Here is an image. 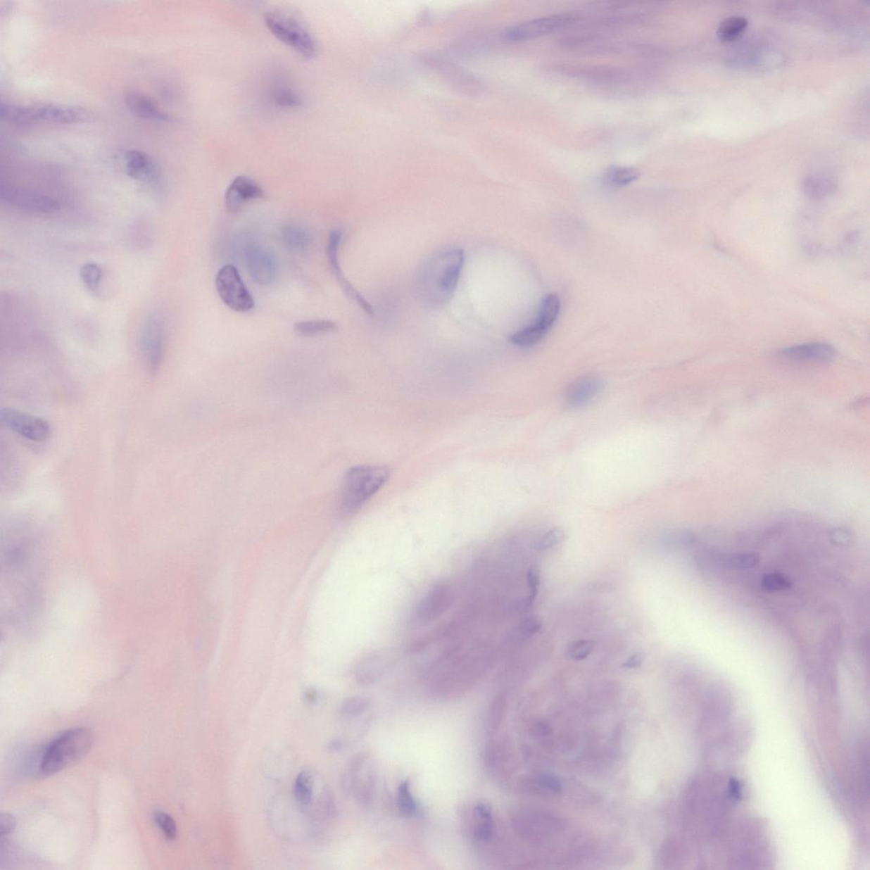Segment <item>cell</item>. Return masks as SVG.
Segmentation results:
<instances>
[{
    "label": "cell",
    "mask_w": 870,
    "mask_h": 870,
    "mask_svg": "<svg viewBox=\"0 0 870 870\" xmlns=\"http://www.w3.org/2000/svg\"><path fill=\"white\" fill-rule=\"evenodd\" d=\"M803 189L808 198L821 200L835 191L836 184L831 179L824 176H811L804 182Z\"/></svg>",
    "instance_id": "obj_24"
},
{
    "label": "cell",
    "mask_w": 870,
    "mask_h": 870,
    "mask_svg": "<svg viewBox=\"0 0 870 870\" xmlns=\"http://www.w3.org/2000/svg\"><path fill=\"white\" fill-rule=\"evenodd\" d=\"M560 312V301L556 294H548L541 303V309L535 325L548 332L556 322Z\"/></svg>",
    "instance_id": "obj_23"
},
{
    "label": "cell",
    "mask_w": 870,
    "mask_h": 870,
    "mask_svg": "<svg viewBox=\"0 0 870 870\" xmlns=\"http://www.w3.org/2000/svg\"><path fill=\"white\" fill-rule=\"evenodd\" d=\"M15 828V820L13 816L9 814H2L0 817V836L2 839L6 836H10L14 831Z\"/></svg>",
    "instance_id": "obj_41"
},
{
    "label": "cell",
    "mask_w": 870,
    "mask_h": 870,
    "mask_svg": "<svg viewBox=\"0 0 870 870\" xmlns=\"http://www.w3.org/2000/svg\"><path fill=\"white\" fill-rule=\"evenodd\" d=\"M338 328L334 322L330 320H318V321H305L294 324L295 334L303 338L326 334L334 332Z\"/></svg>",
    "instance_id": "obj_26"
},
{
    "label": "cell",
    "mask_w": 870,
    "mask_h": 870,
    "mask_svg": "<svg viewBox=\"0 0 870 870\" xmlns=\"http://www.w3.org/2000/svg\"><path fill=\"white\" fill-rule=\"evenodd\" d=\"M595 648V643L593 640L582 639L578 641L570 643L568 650L567 655L569 658L573 660H581L588 657L592 654Z\"/></svg>",
    "instance_id": "obj_34"
},
{
    "label": "cell",
    "mask_w": 870,
    "mask_h": 870,
    "mask_svg": "<svg viewBox=\"0 0 870 870\" xmlns=\"http://www.w3.org/2000/svg\"><path fill=\"white\" fill-rule=\"evenodd\" d=\"M215 285L221 301L229 309L241 313L253 309L254 301L252 295L244 285L235 266H223L217 274Z\"/></svg>",
    "instance_id": "obj_7"
},
{
    "label": "cell",
    "mask_w": 870,
    "mask_h": 870,
    "mask_svg": "<svg viewBox=\"0 0 870 870\" xmlns=\"http://www.w3.org/2000/svg\"><path fill=\"white\" fill-rule=\"evenodd\" d=\"M245 264L252 280L258 285H269L277 276V264L272 253L257 244L244 251Z\"/></svg>",
    "instance_id": "obj_14"
},
{
    "label": "cell",
    "mask_w": 870,
    "mask_h": 870,
    "mask_svg": "<svg viewBox=\"0 0 870 870\" xmlns=\"http://www.w3.org/2000/svg\"><path fill=\"white\" fill-rule=\"evenodd\" d=\"M342 748H343L342 741L334 740L330 743L329 749L332 750V752H338V750H341Z\"/></svg>",
    "instance_id": "obj_44"
},
{
    "label": "cell",
    "mask_w": 870,
    "mask_h": 870,
    "mask_svg": "<svg viewBox=\"0 0 870 870\" xmlns=\"http://www.w3.org/2000/svg\"><path fill=\"white\" fill-rule=\"evenodd\" d=\"M391 476L387 467L355 466L344 475L339 495V508L343 514L353 515L379 492Z\"/></svg>",
    "instance_id": "obj_2"
},
{
    "label": "cell",
    "mask_w": 870,
    "mask_h": 870,
    "mask_svg": "<svg viewBox=\"0 0 870 870\" xmlns=\"http://www.w3.org/2000/svg\"><path fill=\"white\" fill-rule=\"evenodd\" d=\"M371 701L367 698L354 696L348 698L341 705L340 712L346 717H357L362 715L370 707Z\"/></svg>",
    "instance_id": "obj_33"
},
{
    "label": "cell",
    "mask_w": 870,
    "mask_h": 870,
    "mask_svg": "<svg viewBox=\"0 0 870 870\" xmlns=\"http://www.w3.org/2000/svg\"><path fill=\"white\" fill-rule=\"evenodd\" d=\"M314 779L309 771L298 774L294 786L295 799L303 806L309 805L313 799Z\"/></svg>",
    "instance_id": "obj_29"
},
{
    "label": "cell",
    "mask_w": 870,
    "mask_h": 870,
    "mask_svg": "<svg viewBox=\"0 0 870 870\" xmlns=\"http://www.w3.org/2000/svg\"><path fill=\"white\" fill-rule=\"evenodd\" d=\"M640 172L633 167L615 166L610 168L605 178L614 187H624L639 178Z\"/></svg>",
    "instance_id": "obj_31"
},
{
    "label": "cell",
    "mask_w": 870,
    "mask_h": 870,
    "mask_svg": "<svg viewBox=\"0 0 870 870\" xmlns=\"http://www.w3.org/2000/svg\"><path fill=\"white\" fill-rule=\"evenodd\" d=\"M93 740L92 732L85 728L72 729L61 733L45 750L40 770L44 775L59 773L85 756L92 748Z\"/></svg>",
    "instance_id": "obj_4"
},
{
    "label": "cell",
    "mask_w": 870,
    "mask_h": 870,
    "mask_svg": "<svg viewBox=\"0 0 870 870\" xmlns=\"http://www.w3.org/2000/svg\"><path fill=\"white\" fill-rule=\"evenodd\" d=\"M576 20L572 14H556L543 16L517 24L504 32L508 41H525L539 38L560 27L569 25Z\"/></svg>",
    "instance_id": "obj_12"
},
{
    "label": "cell",
    "mask_w": 870,
    "mask_h": 870,
    "mask_svg": "<svg viewBox=\"0 0 870 870\" xmlns=\"http://www.w3.org/2000/svg\"><path fill=\"white\" fill-rule=\"evenodd\" d=\"M282 240L287 248L296 253L305 251L311 243L310 234L305 229L295 225H289L283 228Z\"/></svg>",
    "instance_id": "obj_22"
},
{
    "label": "cell",
    "mask_w": 870,
    "mask_h": 870,
    "mask_svg": "<svg viewBox=\"0 0 870 870\" xmlns=\"http://www.w3.org/2000/svg\"><path fill=\"white\" fill-rule=\"evenodd\" d=\"M272 101L281 108H297L303 103L301 94L289 86L278 84L272 92Z\"/></svg>",
    "instance_id": "obj_30"
},
{
    "label": "cell",
    "mask_w": 870,
    "mask_h": 870,
    "mask_svg": "<svg viewBox=\"0 0 870 870\" xmlns=\"http://www.w3.org/2000/svg\"><path fill=\"white\" fill-rule=\"evenodd\" d=\"M264 196L265 191L260 184L248 176L240 175L232 180L225 191V204L229 213H237L246 204Z\"/></svg>",
    "instance_id": "obj_15"
},
{
    "label": "cell",
    "mask_w": 870,
    "mask_h": 870,
    "mask_svg": "<svg viewBox=\"0 0 870 870\" xmlns=\"http://www.w3.org/2000/svg\"><path fill=\"white\" fill-rule=\"evenodd\" d=\"M139 348L147 372L155 375L161 367L165 350V327L158 315H150L144 322Z\"/></svg>",
    "instance_id": "obj_8"
},
{
    "label": "cell",
    "mask_w": 870,
    "mask_h": 870,
    "mask_svg": "<svg viewBox=\"0 0 870 870\" xmlns=\"http://www.w3.org/2000/svg\"><path fill=\"white\" fill-rule=\"evenodd\" d=\"M730 567L738 569H752L759 563V557L755 554H738L728 560Z\"/></svg>",
    "instance_id": "obj_38"
},
{
    "label": "cell",
    "mask_w": 870,
    "mask_h": 870,
    "mask_svg": "<svg viewBox=\"0 0 870 870\" xmlns=\"http://www.w3.org/2000/svg\"><path fill=\"white\" fill-rule=\"evenodd\" d=\"M125 103L135 116L153 122H167L173 118L159 108L150 97L142 93L130 92L125 94Z\"/></svg>",
    "instance_id": "obj_19"
},
{
    "label": "cell",
    "mask_w": 870,
    "mask_h": 870,
    "mask_svg": "<svg viewBox=\"0 0 870 870\" xmlns=\"http://www.w3.org/2000/svg\"><path fill=\"white\" fill-rule=\"evenodd\" d=\"M154 819L156 823H157L168 840H175L176 838V836H177V826H176L175 819L170 815L165 814V812H156Z\"/></svg>",
    "instance_id": "obj_37"
},
{
    "label": "cell",
    "mask_w": 870,
    "mask_h": 870,
    "mask_svg": "<svg viewBox=\"0 0 870 870\" xmlns=\"http://www.w3.org/2000/svg\"><path fill=\"white\" fill-rule=\"evenodd\" d=\"M565 533L563 529L553 528L546 533L541 537L536 543V548L539 551H546V550L551 549L557 544H560L565 539Z\"/></svg>",
    "instance_id": "obj_35"
},
{
    "label": "cell",
    "mask_w": 870,
    "mask_h": 870,
    "mask_svg": "<svg viewBox=\"0 0 870 870\" xmlns=\"http://www.w3.org/2000/svg\"><path fill=\"white\" fill-rule=\"evenodd\" d=\"M127 174L131 178L151 186H158L162 182V170L158 163L149 154L141 151H130L125 155Z\"/></svg>",
    "instance_id": "obj_17"
},
{
    "label": "cell",
    "mask_w": 870,
    "mask_h": 870,
    "mask_svg": "<svg viewBox=\"0 0 870 870\" xmlns=\"http://www.w3.org/2000/svg\"><path fill=\"white\" fill-rule=\"evenodd\" d=\"M454 599L453 589L449 585L434 586L417 603L412 614L413 622L426 625L436 621L450 610Z\"/></svg>",
    "instance_id": "obj_11"
},
{
    "label": "cell",
    "mask_w": 870,
    "mask_h": 870,
    "mask_svg": "<svg viewBox=\"0 0 870 870\" xmlns=\"http://www.w3.org/2000/svg\"><path fill=\"white\" fill-rule=\"evenodd\" d=\"M317 692L313 691H309L306 693L305 701H307L308 703L309 704L315 703V701H317Z\"/></svg>",
    "instance_id": "obj_43"
},
{
    "label": "cell",
    "mask_w": 870,
    "mask_h": 870,
    "mask_svg": "<svg viewBox=\"0 0 870 870\" xmlns=\"http://www.w3.org/2000/svg\"><path fill=\"white\" fill-rule=\"evenodd\" d=\"M644 660H645L644 652H636L626 659V662L623 663L622 667L626 669H637L642 666Z\"/></svg>",
    "instance_id": "obj_42"
},
{
    "label": "cell",
    "mask_w": 870,
    "mask_h": 870,
    "mask_svg": "<svg viewBox=\"0 0 870 870\" xmlns=\"http://www.w3.org/2000/svg\"><path fill=\"white\" fill-rule=\"evenodd\" d=\"M0 117L3 121L15 125H30L36 122L71 125L87 120L89 113L84 108L56 104L20 106L2 102Z\"/></svg>",
    "instance_id": "obj_3"
},
{
    "label": "cell",
    "mask_w": 870,
    "mask_h": 870,
    "mask_svg": "<svg viewBox=\"0 0 870 870\" xmlns=\"http://www.w3.org/2000/svg\"><path fill=\"white\" fill-rule=\"evenodd\" d=\"M385 662L379 655H371L364 658L357 664L355 670L356 682L360 685H371L375 683L382 678L385 672Z\"/></svg>",
    "instance_id": "obj_20"
},
{
    "label": "cell",
    "mask_w": 870,
    "mask_h": 870,
    "mask_svg": "<svg viewBox=\"0 0 870 870\" xmlns=\"http://www.w3.org/2000/svg\"><path fill=\"white\" fill-rule=\"evenodd\" d=\"M0 198L8 206L30 215H54L61 209L59 201L53 196L9 182L0 184Z\"/></svg>",
    "instance_id": "obj_6"
},
{
    "label": "cell",
    "mask_w": 870,
    "mask_h": 870,
    "mask_svg": "<svg viewBox=\"0 0 870 870\" xmlns=\"http://www.w3.org/2000/svg\"><path fill=\"white\" fill-rule=\"evenodd\" d=\"M80 277L84 286L92 292L96 293L100 289L102 278H103V270L99 265L96 263H86L80 268Z\"/></svg>",
    "instance_id": "obj_32"
},
{
    "label": "cell",
    "mask_w": 870,
    "mask_h": 870,
    "mask_svg": "<svg viewBox=\"0 0 870 870\" xmlns=\"http://www.w3.org/2000/svg\"><path fill=\"white\" fill-rule=\"evenodd\" d=\"M465 264V253L461 248L447 247L435 253L417 274L418 297L429 307L446 305L457 290Z\"/></svg>",
    "instance_id": "obj_1"
},
{
    "label": "cell",
    "mask_w": 870,
    "mask_h": 870,
    "mask_svg": "<svg viewBox=\"0 0 870 870\" xmlns=\"http://www.w3.org/2000/svg\"><path fill=\"white\" fill-rule=\"evenodd\" d=\"M547 331L539 327L532 324V325L523 328L515 334L510 336V341L515 346L520 348H529L536 346L541 339H543Z\"/></svg>",
    "instance_id": "obj_28"
},
{
    "label": "cell",
    "mask_w": 870,
    "mask_h": 870,
    "mask_svg": "<svg viewBox=\"0 0 870 870\" xmlns=\"http://www.w3.org/2000/svg\"><path fill=\"white\" fill-rule=\"evenodd\" d=\"M603 388V380L598 374H585L570 383L564 393V404L568 409L582 408L593 401Z\"/></svg>",
    "instance_id": "obj_16"
},
{
    "label": "cell",
    "mask_w": 870,
    "mask_h": 870,
    "mask_svg": "<svg viewBox=\"0 0 870 870\" xmlns=\"http://www.w3.org/2000/svg\"><path fill=\"white\" fill-rule=\"evenodd\" d=\"M475 826L474 836L480 843H488L494 835V819L491 808L488 804L480 802L474 810Z\"/></svg>",
    "instance_id": "obj_21"
},
{
    "label": "cell",
    "mask_w": 870,
    "mask_h": 870,
    "mask_svg": "<svg viewBox=\"0 0 870 870\" xmlns=\"http://www.w3.org/2000/svg\"><path fill=\"white\" fill-rule=\"evenodd\" d=\"M0 420L12 432L32 442L42 443L51 436V426L46 420L22 410L4 408L0 410Z\"/></svg>",
    "instance_id": "obj_9"
},
{
    "label": "cell",
    "mask_w": 870,
    "mask_h": 870,
    "mask_svg": "<svg viewBox=\"0 0 870 870\" xmlns=\"http://www.w3.org/2000/svg\"><path fill=\"white\" fill-rule=\"evenodd\" d=\"M504 701L503 696L499 695L496 698L491 705L490 725L492 730L499 727L503 717Z\"/></svg>",
    "instance_id": "obj_39"
},
{
    "label": "cell",
    "mask_w": 870,
    "mask_h": 870,
    "mask_svg": "<svg viewBox=\"0 0 870 870\" xmlns=\"http://www.w3.org/2000/svg\"><path fill=\"white\" fill-rule=\"evenodd\" d=\"M397 805L401 814L408 818L420 814V806L412 795L408 781H402L398 787Z\"/></svg>",
    "instance_id": "obj_27"
},
{
    "label": "cell",
    "mask_w": 870,
    "mask_h": 870,
    "mask_svg": "<svg viewBox=\"0 0 870 870\" xmlns=\"http://www.w3.org/2000/svg\"><path fill=\"white\" fill-rule=\"evenodd\" d=\"M342 237L343 234L339 229H334V231L330 233L326 249L328 264H329L332 272L334 273V277L339 281L340 286H341L347 296L351 301H355L365 313L372 317L374 315V310H373L370 303L351 284V282L344 277L341 267H340L339 251V246L341 244Z\"/></svg>",
    "instance_id": "obj_13"
},
{
    "label": "cell",
    "mask_w": 870,
    "mask_h": 870,
    "mask_svg": "<svg viewBox=\"0 0 870 870\" xmlns=\"http://www.w3.org/2000/svg\"><path fill=\"white\" fill-rule=\"evenodd\" d=\"M762 585L767 591H781L792 586L789 578L779 573H770L762 578Z\"/></svg>",
    "instance_id": "obj_36"
},
{
    "label": "cell",
    "mask_w": 870,
    "mask_h": 870,
    "mask_svg": "<svg viewBox=\"0 0 870 870\" xmlns=\"http://www.w3.org/2000/svg\"><path fill=\"white\" fill-rule=\"evenodd\" d=\"M377 774L374 763L366 754H360L351 762L346 786L356 801L367 805L372 801L376 788Z\"/></svg>",
    "instance_id": "obj_10"
},
{
    "label": "cell",
    "mask_w": 870,
    "mask_h": 870,
    "mask_svg": "<svg viewBox=\"0 0 870 870\" xmlns=\"http://www.w3.org/2000/svg\"><path fill=\"white\" fill-rule=\"evenodd\" d=\"M748 26V22L742 16H730L719 24L717 34L722 42H732L740 37Z\"/></svg>",
    "instance_id": "obj_25"
},
{
    "label": "cell",
    "mask_w": 870,
    "mask_h": 870,
    "mask_svg": "<svg viewBox=\"0 0 870 870\" xmlns=\"http://www.w3.org/2000/svg\"><path fill=\"white\" fill-rule=\"evenodd\" d=\"M265 23L278 40L298 54L308 59L317 56V40L296 16L282 11H270L265 15Z\"/></svg>",
    "instance_id": "obj_5"
},
{
    "label": "cell",
    "mask_w": 870,
    "mask_h": 870,
    "mask_svg": "<svg viewBox=\"0 0 870 870\" xmlns=\"http://www.w3.org/2000/svg\"><path fill=\"white\" fill-rule=\"evenodd\" d=\"M783 358L795 361H812V362H830L836 358V352L830 344L824 343H808L783 348L781 351Z\"/></svg>",
    "instance_id": "obj_18"
},
{
    "label": "cell",
    "mask_w": 870,
    "mask_h": 870,
    "mask_svg": "<svg viewBox=\"0 0 870 870\" xmlns=\"http://www.w3.org/2000/svg\"><path fill=\"white\" fill-rule=\"evenodd\" d=\"M527 581L529 588V596L527 598V605H531L536 597L537 591L539 586L538 572L535 569L531 568L527 573Z\"/></svg>",
    "instance_id": "obj_40"
}]
</instances>
